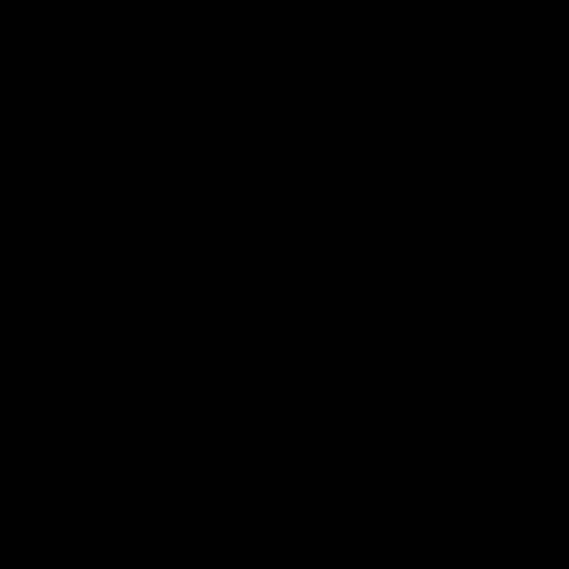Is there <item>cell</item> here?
Wrapping results in <instances>:
<instances>
[]
</instances>
